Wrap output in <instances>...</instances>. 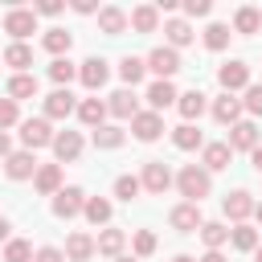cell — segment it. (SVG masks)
Instances as JSON below:
<instances>
[{
	"instance_id": "6da1fadb",
	"label": "cell",
	"mask_w": 262,
	"mask_h": 262,
	"mask_svg": "<svg viewBox=\"0 0 262 262\" xmlns=\"http://www.w3.org/2000/svg\"><path fill=\"white\" fill-rule=\"evenodd\" d=\"M176 188H180V196H184L188 205H201V201L209 196V188H213V176H209L201 164H184L180 176H176Z\"/></svg>"
},
{
	"instance_id": "7a4b0ae2",
	"label": "cell",
	"mask_w": 262,
	"mask_h": 262,
	"mask_svg": "<svg viewBox=\"0 0 262 262\" xmlns=\"http://www.w3.org/2000/svg\"><path fill=\"white\" fill-rule=\"evenodd\" d=\"M143 66L156 74V82H172V74L180 70V53L168 49V45H160V49H151V53L143 57Z\"/></svg>"
},
{
	"instance_id": "3957f363",
	"label": "cell",
	"mask_w": 262,
	"mask_h": 262,
	"mask_svg": "<svg viewBox=\"0 0 262 262\" xmlns=\"http://www.w3.org/2000/svg\"><path fill=\"white\" fill-rule=\"evenodd\" d=\"M4 33H12V41H25L29 33H37V12L33 8H8L4 12Z\"/></svg>"
},
{
	"instance_id": "277c9868",
	"label": "cell",
	"mask_w": 262,
	"mask_h": 262,
	"mask_svg": "<svg viewBox=\"0 0 262 262\" xmlns=\"http://www.w3.org/2000/svg\"><path fill=\"white\" fill-rule=\"evenodd\" d=\"M20 143H25V151L49 147V143H53V127H49V119H25V123H20Z\"/></svg>"
},
{
	"instance_id": "5b68a950",
	"label": "cell",
	"mask_w": 262,
	"mask_h": 262,
	"mask_svg": "<svg viewBox=\"0 0 262 262\" xmlns=\"http://www.w3.org/2000/svg\"><path fill=\"white\" fill-rule=\"evenodd\" d=\"M258 143H262V135H258V123L254 119H237L229 127V151H254Z\"/></svg>"
},
{
	"instance_id": "8992f818",
	"label": "cell",
	"mask_w": 262,
	"mask_h": 262,
	"mask_svg": "<svg viewBox=\"0 0 262 262\" xmlns=\"http://www.w3.org/2000/svg\"><path fill=\"white\" fill-rule=\"evenodd\" d=\"M82 205H86V192H82L78 184H70V188H61V192H53V217H61V221L78 217V213H82Z\"/></svg>"
},
{
	"instance_id": "52a82bcc",
	"label": "cell",
	"mask_w": 262,
	"mask_h": 262,
	"mask_svg": "<svg viewBox=\"0 0 262 262\" xmlns=\"http://www.w3.org/2000/svg\"><path fill=\"white\" fill-rule=\"evenodd\" d=\"M139 184H143L147 192L164 196V192L172 188V172H168V164H164V160H151V164H143V176H139Z\"/></svg>"
},
{
	"instance_id": "ba28073f",
	"label": "cell",
	"mask_w": 262,
	"mask_h": 262,
	"mask_svg": "<svg viewBox=\"0 0 262 262\" xmlns=\"http://www.w3.org/2000/svg\"><path fill=\"white\" fill-rule=\"evenodd\" d=\"M217 82H221L225 94L246 90V86H250V66H246V61H225V66L217 70Z\"/></svg>"
},
{
	"instance_id": "9c48e42d",
	"label": "cell",
	"mask_w": 262,
	"mask_h": 262,
	"mask_svg": "<svg viewBox=\"0 0 262 262\" xmlns=\"http://www.w3.org/2000/svg\"><path fill=\"white\" fill-rule=\"evenodd\" d=\"M131 131H135L139 143H156V139L164 135V119H160L156 111H139V115L131 119Z\"/></svg>"
},
{
	"instance_id": "30bf717a",
	"label": "cell",
	"mask_w": 262,
	"mask_h": 262,
	"mask_svg": "<svg viewBox=\"0 0 262 262\" xmlns=\"http://www.w3.org/2000/svg\"><path fill=\"white\" fill-rule=\"evenodd\" d=\"M221 209H225V217H229L233 225H242L246 217H254V196H250L246 188H237V192H229V196L221 201Z\"/></svg>"
},
{
	"instance_id": "8fae6325",
	"label": "cell",
	"mask_w": 262,
	"mask_h": 262,
	"mask_svg": "<svg viewBox=\"0 0 262 262\" xmlns=\"http://www.w3.org/2000/svg\"><path fill=\"white\" fill-rule=\"evenodd\" d=\"M168 221H172V229H176V233H196V229L205 225V221H201V205H188V201H184V205H176V209L168 213Z\"/></svg>"
},
{
	"instance_id": "7c38bea8",
	"label": "cell",
	"mask_w": 262,
	"mask_h": 262,
	"mask_svg": "<svg viewBox=\"0 0 262 262\" xmlns=\"http://www.w3.org/2000/svg\"><path fill=\"white\" fill-rule=\"evenodd\" d=\"M78 78H82V86H86V90H98V86H106L111 66H106L102 57H86V61L78 66Z\"/></svg>"
},
{
	"instance_id": "4fadbf2b",
	"label": "cell",
	"mask_w": 262,
	"mask_h": 262,
	"mask_svg": "<svg viewBox=\"0 0 262 262\" xmlns=\"http://www.w3.org/2000/svg\"><path fill=\"white\" fill-rule=\"evenodd\" d=\"M37 156L33 151H8V160H4V172L12 176V180H29V176H37Z\"/></svg>"
},
{
	"instance_id": "5bb4252c",
	"label": "cell",
	"mask_w": 262,
	"mask_h": 262,
	"mask_svg": "<svg viewBox=\"0 0 262 262\" xmlns=\"http://www.w3.org/2000/svg\"><path fill=\"white\" fill-rule=\"evenodd\" d=\"M164 37H168V49H184V45H192V25L184 20V16H168L164 20Z\"/></svg>"
},
{
	"instance_id": "9a60e30c",
	"label": "cell",
	"mask_w": 262,
	"mask_h": 262,
	"mask_svg": "<svg viewBox=\"0 0 262 262\" xmlns=\"http://www.w3.org/2000/svg\"><path fill=\"white\" fill-rule=\"evenodd\" d=\"M49 147H53V156H57L61 164H66V160H78V156H82V135H78V131H53V143H49Z\"/></svg>"
},
{
	"instance_id": "2e32d148",
	"label": "cell",
	"mask_w": 262,
	"mask_h": 262,
	"mask_svg": "<svg viewBox=\"0 0 262 262\" xmlns=\"http://www.w3.org/2000/svg\"><path fill=\"white\" fill-rule=\"evenodd\" d=\"M74 111H78V102H74L70 90H53V94L45 98V119H70Z\"/></svg>"
},
{
	"instance_id": "e0dca14e",
	"label": "cell",
	"mask_w": 262,
	"mask_h": 262,
	"mask_svg": "<svg viewBox=\"0 0 262 262\" xmlns=\"http://www.w3.org/2000/svg\"><path fill=\"white\" fill-rule=\"evenodd\" d=\"M127 25H131L135 33H156V25H160V8H156V4H139V8H131Z\"/></svg>"
},
{
	"instance_id": "ac0fdd59",
	"label": "cell",
	"mask_w": 262,
	"mask_h": 262,
	"mask_svg": "<svg viewBox=\"0 0 262 262\" xmlns=\"http://www.w3.org/2000/svg\"><path fill=\"white\" fill-rule=\"evenodd\" d=\"M106 111H111L115 119H135V115H139V102H135L131 90H115V94L106 98Z\"/></svg>"
},
{
	"instance_id": "d6986e66",
	"label": "cell",
	"mask_w": 262,
	"mask_h": 262,
	"mask_svg": "<svg viewBox=\"0 0 262 262\" xmlns=\"http://www.w3.org/2000/svg\"><path fill=\"white\" fill-rule=\"evenodd\" d=\"M213 119H217L221 127H233V123L242 119V98H233V94H221V98L213 102Z\"/></svg>"
},
{
	"instance_id": "ffe728a7",
	"label": "cell",
	"mask_w": 262,
	"mask_h": 262,
	"mask_svg": "<svg viewBox=\"0 0 262 262\" xmlns=\"http://www.w3.org/2000/svg\"><path fill=\"white\" fill-rule=\"evenodd\" d=\"M229 160H233V151H229V143H205V156H201V168H205V172H221V168H229Z\"/></svg>"
},
{
	"instance_id": "44dd1931",
	"label": "cell",
	"mask_w": 262,
	"mask_h": 262,
	"mask_svg": "<svg viewBox=\"0 0 262 262\" xmlns=\"http://www.w3.org/2000/svg\"><path fill=\"white\" fill-rule=\"evenodd\" d=\"M33 184H37V192H45V196L61 192V164H41L37 176H33Z\"/></svg>"
},
{
	"instance_id": "7402d4cb",
	"label": "cell",
	"mask_w": 262,
	"mask_h": 262,
	"mask_svg": "<svg viewBox=\"0 0 262 262\" xmlns=\"http://www.w3.org/2000/svg\"><path fill=\"white\" fill-rule=\"evenodd\" d=\"M98 29H102L106 37H119V33L127 29V12H123V8H115V4L98 8Z\"/></svg>"
},
{
	"instance_id": "603a6c76",
	"label": "cell",
	"mask_w": 262,
	"mask_h": 262,
	"mask_svg": "<svg viewBox=\"0 0 262 262\" xmlns=\"http://www.w3.org/2000/svg\"><path fill=\"white\" fill-rule=\"evenodd\" d=\"M172 102H176V86H172V82H151V86H147V106H151L156 115L168 111Z\"/></svg>"
},
{
	"instance_id": "cb8c5ba5",
	"label": "cell",
	"mask_w": 262,
	"mask_h": 262,
	"mask_svg": "<svg viewBox=\"0 0 262 262\" xmlns=\"http://www.w3.org/2000/svg\"><path fill=\"white\" fill-rule=\"evenodd\" d=\"M176 111L184 115V123L201 119V115H205V94H201V90H184V94H176Z\"/></svg>"
},
{
	"instance_id": "d4e9b609",
	"label": "cell",
	"mask_w": 262,
	"mask_h": 262,
	"mask_svg": "<svg viewBox=\"0 0 262 262\" xmlns=\"http://www.w3.org/2000/svg\"><path fill=\"white\" fill-rule=\"evenodd\" d=\"M123 246H127V233H123V229H102V233L94 237V250L106 254V258H119Z\"/></svg>"
},
{
	"instance_id": "484cf974",
	"label": "cell",
	"mask_w": 262,
	"mask_h": 262,
	"mask_svg": "<svg viewBox=\"0 0 262 262\" xmlns=\"http://www.w3.org/2000/svg\"><path fill=\"white\" fill-rule=\"evenodd\" d=\"M66 258H70V262L94 258V237H90V233H70V237H66Z\"/></svg>"
},
{
	"instance_id": "4316f807",
	"label": "cell",
	"mask_w": 262,
	"mask_h": 262,
	"mask_svg": "<svg viewBox=\"0 0 262 262\" xmlns=\"http://www.w3.org/2000/svg\"><path fill=\"white\" fill-rule=\"evenodd\" d=\"M4 66H12L16 74H29V66H33V49H29L25 41H12V45L4 49Z\"/></svg>"
},
{
	"instance_id": "83f0119b",
	"label": "cell",
	"mask_w": 262,
	"mask_h": 262,
	"mask_svg": "<svg viewBox=\"0 0 262 262\" xmlns=\"http://www.w3.org/2000/svg\"><path fill=\"white\" fill-rule=\"evenodd\" d=\"M78 119L94 131V127H102V119H106V102L102 98H82L78 102Z\"/></svg>"
},
{
	"instance_id": "f1b7e54d",
	"label": "cell",
	"mask_w": 262,
	"mask_h": 262,
	"mask_svg": "<svg viewBox=\"0 0 262 262\" xmlns=\"http://www.w3.org/2000/svg\"><path fill=\"white\" fill-rule=\"evenodd\" d=\"M111 213H115V209H111V201H106V196H86V205H82V217H86L90 225H106V221H111Z\"/></svg>"
},
{
	"instance_id": "f546056e",
	"label": "cell",
	"mask_w": 262,
	"mask_h": 262,
	"mask_svg": "<svg viewBox=\"0 0 262 262\" xmlns=\"http://www.w3.org/2000/svg\"><path fill=\"white\" fill-rule=\"evenodd\" d=\"M8 98H12V102L37 98V78H33V74H12V78H8Z\"/></svg>"
},
{
	"instance_id": "4dcf8cb0",
	"label": "cell",
	"mask_w": 262,
	"mask_h": 262,
	"mask_svg": "<svg viewBox=\"0 0 262 262\" xmlns=\"http://www.w3.org/2000/svg\"><path fill=\"white\" fill-rule=\"evenodd\" d=\"M172 143H176L180 151H196V147H205V135H201L192 123H180V127L172 131Z\"/></svg>"
},
{
	"instance_id": "1f68e13d",
	"label": "cell",
	"mask_w": 262,
	"mask_h": 262,
	"mask_svg": "<svg viewBox=\"0 0 262 262\" xmlns=\"http://www.w3.org/2000/svg\"><path fill=\"white\" fill-rule=\"evenodd\" d=\"M233 29H237L242 37L258 33V29H262V12H258V8H250V4H246V8H237V16H233Z\"/></svg>"
},
{
	"instance_id": "d6a6232c",
	"label": "cell",
	"mask_w": 262,
	"mask_h": 262,
	"mask_svg": "<svg viewBox=\"0 0 262 262\" xmlns=\"http://www.w3.org/2000/svg\"><path fill=\"white\" fill-rule=\"evenodd\" d=\"M41 45H45L53 57H66V53H70V45H74V37H70L66 29H49V33L41 37Z\"/></svg>"
},
{
	"instance_id": "836d02e7",
	"label": "cell",
	"mask_w": 262,
	"mask_h": 262,
	"mask_svg": "<svg viewBox=\"0 0 262 262\" xmlns=\"http://www.w3.org/2000/svg\"><path fill=\"white\" fill-rule=\"evenodd\" d=\"M49 78L57 82V90H66V86L78 78V66H74L70 57H53V66H49Z\"/></svg>"
},
{
	"instance_id": "e575fe53",
	"label": "cell",
	"mask_w": 262,
	"mask_h": 262,
	"mask_svg": "<svg viewBox=\"0 0 262 262\" xmlns=\"http://www.w3.org/2000/svg\"><path fill=\"white\" fill-rule=\"evenodd\" d=\"M94 147H102V151H115V147H123V131H119L115 123H102V127H94Z\"/></svg>"
},
{
	"instance_id": "d590c367",
	"label": "cell",
	"mask_w": 262,
	"mask_h": 262,
	"mask_svg": "<svg viewBox=\"0 0 262 262\" xmlns=\"http://www.w3.org/2000/svg\"><path fill=\"white\" fill-rule=\"evenodd\" d=\"M196 233H201V242H205L209 250H221V246L229 242V229H225L221 221H205V225H201Z\"/></svg>"
},
{
	"instance_id": "8d00e7d4",
	"label": "cell",
	"mask_w": 262,
	"mask_h": 262,
	"mask_svg": "<svg viewBox=\"0 0 262 262\" xmlns=\"http://www.w3.org/2000/svg\"><path fill=\"white\" fill-rule=\"evenodd\" d=\"M229 242H233L237 250H246V254H254V250H258V229L242 221V225H233V229H229Z\"/></svg>"
},
{
	"instance_id": "74e56055",
	"label": "cell",
	"mask_w": 262,
	"mask_h": 262,
	"mask_svg": "<svg viewBox=\"0 0 262 262\" xmlns=\"http://www.w3.org/2000/svg\"><path fill=\"white\" fill-rule=\"evenodd\" d=\"M143 74H147V66H143V57H131V53H127V57L119 61V78H123L127 86H135V82H143Z\"/></svg>"
},
{
	"instance_id": "f35d334b",
	"label": "cell",
	"mask_w": 262,
	"mask_h": 262,
	"mask_svg": "<svg viewBox=\"0 0 262 262\" xmlns=\"http://www.w3.org/2000/svg\"><path fill=\"white\" fill-rule=\"evenodd\" d=\"M139 192H143L139 176H119V180H115V196H119V201H127V205H131Z\"/></svg>"
},
{
	"instance_id": "ab89813d",
	"label": "cell",
	"mask_w": 262,
	"mask_h": 262,
	"mask_svg": "<svg viewBox=\"0 0 262 262\" xmlns=\"http://www.w3.org/2000/svg\"><path fill=\"white\" fill-rule=\"evenodd\" d=\"M4 262H33V246L20 242V237H12V242L4 246Z\"/></svg>"
},
{
	"instance_id": "60d3db41",
	"label": "cell",
	"mask_w": 262,
	"mask_h": 262,
	"mask_svg": "<svg viewBox=\"0 0 262 262\" xmlns=\"http://www.w3.org/2000/svg\"><path fill=\"white\" fill-rule=\"evenodd\" d=\"M205 45H209L213 53L225 49V45H229V25H209V29H205Z\"/></svg>"
},
{
	"instance_id": "b9f144b4",
	"label": "cell",
	"mask_w": 262,
	"mask_h": 262,
	"mask_svg": "<svg viewBox=\"0 0 262 262\" xmlns=\"http://www.w3.org/2000/svg\"><path fill=\"white\" fill-rule=\"evenodd\" d=\"M242 111H250V115H262V86H258V82H250V86H246Z\"/></svg>"
},
{
	"instance_id": "7bdbcfd3",
	"label": "cell",
	"mask_w": 262,
	"mask_h": 262,
	"mask_svg": "<svg viewBox=\"0 0 262 262\" xmlns=\"http://www.w3.org/2000/svg\"><path fill=\"white\" fill-rule=\"evenodd\" d=\"M147 254H156V233L151 229H139L135 233V258H147Z\"/></svg>"
},
{
	"instance_id": "ee69618b",
	"label": "cell",
	"mask_w": 262,
	"mask_h": 262,
	"mask_svg": "<svg viewBox=\"0 0 262 262\" xmlns=\"http://www.w3.org/2000/svg\"><path fill=\"white\" fill-rule=\"evenodd\" d=\"M12 123H20V111H16L12 98H0V131H8Z\"/></svg>"
},
{
	"instance_id": "f6af8a7d",
	"label": "cell",
	"mask_w": 262,
	"mask_h": 262,
	"mask_svg": "<svg viewBox=\"0 0 262 262\" xmlns=\"http://www.w3.org/2000/svg\"><path fill=\"white\" fill-rule=\"evenodd\" d=\"M33 262H66V254H61L57 246H41V250L33 254Z\"/></svg>"
},
{
	"instance_id": "bcb514c9",
	"label": "cell",
	"mask_w": 262,
	"mask_h": 262,
	"mask_svg": "<svg viewBox=\"0 0 262 262\" xmlns=\"http://www.w3.org/2000/svg\"><path fill=\"white\" fill-rule=\"evenodd\" d=\"M61 8H66V4H61V0H41V4H37V8H33V12H37V16H57V12H61Z\"/></svg>"
},
{
	"instance_id": "7dc6e473",
	"label": "cell",
	"mask_w": 262,
	"mask_h": 262,
	"mask_svg": "<svg viewBox=\"0 0 262 262\" xmlns=\"http://www.w3.org/2000/svg\"><path fill=\"white\" fill-rule=\"evenodd\" d=\"M209 8H213L209 0H184V12L188 16H209Z\"/></svg>"
},
{
	"instance_id": "c3c4849f",
	"label": "cell",
	"mask_w": 262,
	"mask_h": 262,
	"mask_svg": "<svg viewBox=\"0 0 262 262\" xmlns=\"http://www.w3.org/2000/svg\"><path fill=\"white\" fill-rule=\"evenodd\" d=\"M74 12H82V16H90V12H98V8H94V0H74Z\"/></svg>"
},
{
	"instance_id": "681fc988",
	"label": "cell",
	"mask_w": 262,
	"mask_h": 262,
	"mask_svg": "<svg viewBox=\"0 0 262 262\" xmlns=\"http://www.w3.org/2000/svg\"><path fill=\"white\" fill-rule=\"evenodd\" d=\"M196 262H229V258H225L221 250H209V254H205V258H196Z\"/></svg>"
},
{
	"instance_id": "f907efd6",
	"label": "cell",
	"mask_w": 262,
	"mask_h": 262,
	"mask_svg": "<svg viewBox=\"0 0 262 262\" xmlns=\"http://www.w3.org/2000/svg\"><path fill=\"white\" fill-rule=\"evenodd\" d=\"M8 151H12V143H8V131H0V160H8Z\"/></svg>"
},
{
	"instance_id": "816d5d0a",
	"label": "cell",
	"mask_w": 262,
	"mask_h": 262,
	"mask_svg": "<svg viewBox=\"0 0 262 262\" xmlns=\"http://www.w3.org/2000/svg\"><path fill=\"white\" fill-rule=\"evenodd\" d=\"M250 160H254V168H258V172H262V143H258V147H254V151H250Z\"/></svg>"
},
{
	"instance_id": "f5cc1de1",
	"label": "cell",
	"mask_w": 262,
	"mask_h": 262,
	"mask_svg": "<svg viewBox=\"0 0 262 262\" xmlns=\"http://www.w3.org/2000/svg\"><path fill=\"white\" fill-rule=\"evenodd\" d=\"M8 229H12V225H8V221H4V217H0V242H4V237H8Z\"/></svg>"
},
{
	"instance_id": "db71d44e",
	"label": "cell",
	"mask_w": 262,
	"mask_h": 262,
	"mask_svg": "<svg viewBox=\"0 0 262 262\" xmlns=\"http://www.w3.org/2000/svg\"><path fill=\"white\" fill-rule=\"evenodd\" d=\"M172 262H196V258H188V254H176V258H172Z\"/></svg>"
},
{
	"instance_id": "11a10c76",
	"label": "cell",
	"mask_w": 262,
	"mask_h": 262,
	"mask_svg": "<svg viewBox=\"0 0 262 262\" xmlns=\"http://www.w3.org/2000/svg\"><path fill=\"white\" fill-rule=\"evenodd\" d=\"M254 221H258V225H262V205H254Z\"/></svg>"
},
{
	"instance_id": "9f6ffc18",
	"label": "cell",
	"mask_w": 262,
	"mask_h": 262,
	"mask_svg": "<svg viewBox=\"0 0 262 262\" xmlns=\"http://www.w3.org/2000/svg\"><path fill=\"white\" fill-rule=\"evenodd\" d=\"M254 262H262V246H258V250H254Z\"/></svg>"
},
{
	"instance_id": "6f0895ef",
	"label": "cell",
	"mask_w": 262,
	"mask_h": 262,
	"mask_svg": "<svg viewBox=\"0 0 262 262\" xmlns=\"http://www.w3.org/2000/svg\"><path fill=\"white\" fill-rule=\"evenodd\" d=\"M115 262H139V258H123V254H119V258H115Z\"/></svg>"
}]
</instances>
